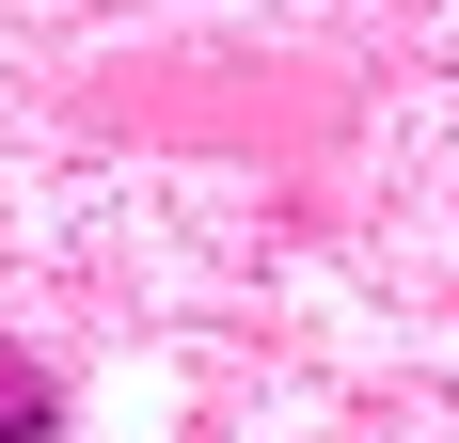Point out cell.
Wrapping results in <instances>:
<instances>
[{
  "instance_id": "cell-1",
  "label": "cell",
  "mask_w": 459,
  "mask_h": 443,
  "mask_svg": "<svg viewBox=\"0 0 459 443\" xmlns=\"http://www.w3.org/2000/svg\"><path fill=\"white\" fill-rule=\"evenodd\" d=\"M0 443H64V380L32 349H0Z\"/></svg>"
}]
</instances>
